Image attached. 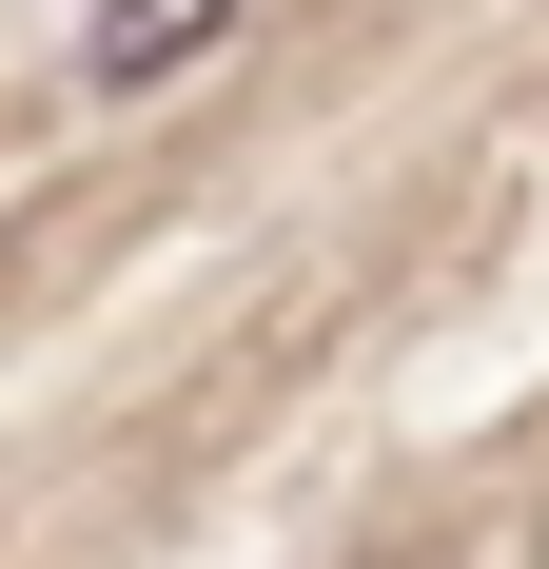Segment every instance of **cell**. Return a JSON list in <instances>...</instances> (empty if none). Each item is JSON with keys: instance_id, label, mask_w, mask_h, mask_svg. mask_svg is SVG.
<instances>
[{"instance_id": "6da1fadb", "label": "cell", "mask_w": 549, "mask_h": 569, "mask_svg": "<svg viewBox=\"0 0 549 569\" xmlns=\"http://www.w3.org/2000/svg\"><path fill=\"white\" fill-rule=\"evenodd\" d=\"M236 0H99V40H79V79H158V59H197Z\"/></svg>"}]
</instances>
